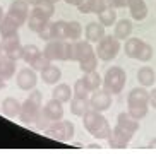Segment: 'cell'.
Instances as JSON below:
<instances>
[{"mask_svg":"<svg viewBox=\"0 0 156 154\" xmlns=\"http://www.w3.org/2000/svg\"><path fill=\"white\" fill-rule=\"evenodd\" d=\"M153 58V48L149 43H146V41H142L141 48H139L137 51V57H136V60H139V62H149V60Z\"/></svg>","mask_w":156,"mask_h":154,"instance_id":"34","label":"cell"},{"mask_svg":"<svg viewBox=\"0 0 156 154\" xmlns=\"http://www.w3.org/2000/svg\"><path fill=\"white\" fill-rule=\"evenodd\" d=\"M83 34V26L77 21H69L67 23V40L69 41H77Z\"/></svg>","mask_w":156,"mask_h":154,"instance_id":"30","label":"cell"},{"mask_svg":"<svg viewBox=\"0 0 156 154\" xmlns=\"http://www.w3.org/2000/svg\"><path fill=\"white\" fill-rule=\"evenodd\" d=\"M9 58H12V60H16L17 62L19 58H23V46H19V48H16V50H12V51H9V53H5Z\"/></svg>","mask_w":156,"mask_h":154,"instance_id":"43","label":"cell"},{"mask_svg":"<svg viewBox=\"0 0 156 154\" xmlns=\"http://www.w3.org/2000/svg\"><path fill=\"white\" fill-rule=\"evenodd\" d=\"M91 108L89 106V100L87 98H77V96H74V100H70V113L74 117H81L86 113L87 110Z\"/></svg>","mask_w":156,"mask_h":154,"instance_id":"22","label":"cell"},{"mask_svg":"<svg viewBox=\"0 0 156 154\" xmlns=\"http://www.w3.org/2000/svg\"><path fill=\"white\" fill-rule=\"evenodd\" d=\"M81 2H83V0H65V4H69V5H76V7H77V5L81 4Z\"/></svg>","mask_w":156,"mask_h":154,"instance_id":"46","label":"cell"},{"mask_svg":"<svg viewBox=\"0 0 156 154\" xmlns=\"http://www.w3.org/2000/svg\"><path fill=\"white\" fill-rule=\"evenodd\" d=\"M64 103H60L58 100H53L51 98L50 101H46V104H43V110L41 113L43 117H46L50 122H58L64 118Z\"/></svg>","mask_w":156,"mask_h":154,"instance_id":"12","label":"cell"},{"mask_svg":"<svg viewBox=\"0 0 156 154\" xmlns=\"http://www.w3.org/2000/svg\"><path fill=\"white\" fill-rule=\"evenodd\" d=\"M76 134V127L70 120H58V122H51L45 128V135L48 139H53L57 142H70Z\"/></svg>","mask_w":156,"mask_h":154,"instance_id":"4","label":"cell"},{"mask_svg":"<svg viewBox=\"0 0 156 154\" xmlns=\"http://www.w3.org/2000/svg\"><path fill=\"white\" fill-rule=\"evenodd\" d=\"M4 16H5V14H4V9H2V5H0V21L4 19Z\"/></svg>","mask_w":156,"mask_h":154,"instance_id":"50","label":"cell"},{"mask_svg":"<svg viewBox=\"0 0 156 154\" xmlns=\"http://www.w3.org/2000/svg\"><path fill=\"white\" fill-rule=\"evenodd\" d=\"M89 93H91V91L87 89V86L84 84L83 77H81V79H77V81H76V84H74V96H77V98H87V96H89Z\"/></svg>","mask_w":156,"mask_h":154,"instance_id":"37","label":"cell"},{"mask_svg":"<svg viewBox=\"0 0 156 154\" xmlns=\"http://www.w3.org/2000/svg\"><path fill=\"white\" fill-rule=\"evenodd\" d=\"M91 53H94V48L91 46V43L87 40H77L72 41V60L81 62L86 57H89Z\"/></svg>","mask_w":156,"mask_h":154,"instance_id":"13","label":"cell"},{"mask_svg":"<svg viewBox=\"0 0 156 154\" xmlns=\"http://www.w3.org/2000/svg\"><path fill=\"white\" fill-rule=\"evenodd\" d=\"M127 7L134 21H144L147 17V5L144 0H129Z\"/></svg>","mask_w":156,"mask_h":154,"instance_id":"16","label":"cell"},{"mask_svg":"<svg viewBox=\"0 0 156 154\" xmlns=\"http://www.w3.org/2000/svg\"><path fill=\"white\" fill-rule=\"evenodd\" d=\"M147 110H149V104H130L129 106V115L136 118V120H142L147 115Z\"/></svg>","mask_w":156,"mask_h":154,"instance_id":"33","label":"cell"},{"mask_svg":"<svg viewBox=\"0 0 156 154\" xmlns=\"http://www.w3.org/2000/svg\"><path fill=\"white\" fill-rule=\"evenodd\" d=\"M83 125L87 130V134H91L94 139H108L112 134V127L108 120H106L101 111H96V110H87L86 113L83 115Z\"/></svg>","mask_w":156,"mask_h":154,"instance_id":"1","label":"cell"},{"mask_svg":"<svg viewBox=\"0 0 156 154\" xmlns=\"http://www.w3.org/2000/svg\"><path fill=\"white\" fill-rule=\"evenodd\" d=\"M87 151H101V147L98 144H89L87 145Z\"/></svg>","mask_w":156,"mask_h":154,"instance_id":"45","label":"cell"},{"mask_svg":"<svg viewBox=\"0 0 156 154\" xmlns=\"http://www.w3.org/2000/svg\"><path fill=\"white\" fill-rule=\"evenodd\" d=\"M2 50L5 51V53H9V51L16 50V48H19L21 45V40H19V34H12V36H5L2 38Z\"/></svg>","mask_w":156,"mask_h":154,"instance_id":"32","label":"cell"},{"mask_svg":"<svg viewBox=\"0 0 156 154\" xmlns=\"http://www.w3.org/2000/svg\"><path fill=\"white\" fill-rule=\"evenodd\" d=\"M2 51H4V50H2V45H0V57H2Z\"/></svg>","mask_w":156,"mask_h":154,"instance_id":"52","label":"cell"},{"mask_svg":"<svg viewBox=\"0 0 156 154\" xmlns=\"http://www.w3.org/2000/svg\"><path fill=\"white\" fill-rule=\"evenodd\" d=\"M40 53H41V51H40V48H38L36 45L23 46V60L26 62V64H31V60L34 58V57H38Z\"/></svg>","mask_w":156,"mask_h":154,"instance_id":"35","label":"cell"},{"mask_svg":"<svg viewBox=\"0 0 156 154\" xmlns=\"http://www.w3.org/2000/svg\"><path fill=\"white\" fill-rule=\"evenodd\" d=\"M130 33H132V23L129 19H120L119 23H115V31L113 36L119 38L120 41L130 38Z\"/></svg>","mask_w":156,"mask_h":154,"instance_id":"25","label":"cell"},{"mask_svg":"<svg viewBox=\"0 0 156 154\" xmlns=\"http://www.w3.org/2000/svg\"><path fill=\"white\" fill-rule=\"evenodd\" d=\"M117 125L125 128V130H129V132H132V134H136L139 130V120L132 118L129 115V111H124V113H120L117 117Z\"/></svg>","mask_w":156,"mask_h":154,"instance_id":"21","label":"cell"},{"mask_svg":"<svg viewBox=\"0 0 156 154\" xmlns=\"http://www.w3.org/2000/svg\"><path fill=\"white\" fill-rule=\"evenodd\" d=\"M16 84H17L19 89L23 91H33L36 89L38 84V75L36 70L33 67H24L17 72V77H16Z\"/></svg>","mask_w":156,"mask_h":154,"instance_id":"8","label":"cell"},{"mask_svg":"<svg viewBox=\"0 0 156 154\" xmlns=\"http://www.w3.org/2000/svg\"><path fill=\"white\" fill-rule=\"evenodd\" d=\"M43 53L50 62H67L72 60V41L69 40H50L46 41Z\"/></svg>","mask_w":156,"mask_h":154,"instance_id":"3","label":"cell"},{"mask_svg":"<svg viewBox=\"0 0 156 154\" xmlns=\"http://www.w3.org/2000/svg\"><path fill=\"white\" fill-rule=\"evenodd\" d=\"M50 23V17L46 16L45 12H43L40 7H33V10L29 12V17H28V27H29V31L33 33H40L43 29V27L46 26V24Z\"/></svg>","mask_w":156,"mask_h":154,"instance_id":"11","label":"cell"},{"mask_svg":"<svg viewBox=\"0 0 156 154\" xmlns=\"http://www.w3.org/2000/svg\"><path fill=\"white\" fill-rule=\"evenodd\" d=\"M51 98L58 100L60 103H67L72 100V87L69 84H57L51 91Z\"/></svg>","mask_w":156,"mask_h":154,"instance_id":"24","label":"cell"},{"mask_svg":"<svg viewBox=\"0 0 156 154\" xmlns=\"http://www.w3.org/2000/svg\"><path fill=\"white\" fill-rule=\"evenodd\" d=\"M149 106H153V108L156 110V89L151 91V96H149Z\"/></svg>","mask_w":156,"mask_h":154,"instance_id":"44","label":"cell"},{"mask_svg":"<svg viewBox=\"0 0 156 154\" xmlns=\"http://www.w3.org/2000/svg\"><path fill=\"white\" fill-rule=\"evenodd\" d=\"M26 2H28L29 5H33V7H34V5H38L40 2H41V0H26Z\"/></svg>","mask_w":156,"mask_h":154,"instance_id":"48","label":"cell"},{"mask_svg":"<svg viewBox=\"0 0 156 154\" xmlns=\"http://www.w3.org/2000/svg\"><path fill=\"white\" fill-rule=\"evenodd\" d=\"M21 108H23V103H19V100H16L12 96H9V98H5L2 101V115H5V117H9V118L19 117Z\"/></svg>","mask_w":156,"mask_h":154,"instance_id":"17","label":"cell"},{"mask_svg":"<svg viewBox=\"0 0 156 154\" xmlns=\"http://www.w3.org/2000/svg\"><path fill=\"white\" fill-rule=\"evenodd\" d=\"M62 79V72H60V68L57 65H46L45 68L41 70V81L45 84H57V82Z\"/></svg>","mask_w":156,"mask_h":154,"instance_id":"20","label":"cell"},{"mask_svg":"<svg viewBox=\"0 0 156 154\" xmlns=\"http://www.w3.org/2000/svg\"><path fill=\"white\" fill-rule=\"evenodd\" d=\"M147 147H149L151 151H156V139H153V141L149 142V145H147Z\"/></svg>","mask_w":156,"mask_h":154,"instance_id":"47","label":"cell"},{"mask_svg":"<svg viewBox=\"0 0 156 154\" xmlns=\"http://www.w3.org/2000/svg\"><path fill=\"white\" fill-rule=\"evenodd\" d=\"M132 137H134L132 132L115 125V128H112V134L106 141H108V145H110L112 149H124V147H127L129 142L132 141Z\"/></svg>","mask_w":156,"mask_h":154,"instance_id":"7","label":"cell"},{"mask_svg":"<svg viewBox=\"0 0 156 154\" xmlns=\"http://www.w3.org/2000/svg\"><path fill=\"white\" fill-rule=\"evenodd\" d=\"M108 7V4H106V0H91V10L93 14H101L103 10Z\"/></svg>","mask_w":156,"mask_h":154,"instance_id":"39","label":"cell"},{"mask_svg":"<svg viewBox=\"0 0 156 154\" xmlns=\"http://www.w3.org/2000/svg\"><path fill=\"white\" fill-rule=\"evenodd\" d=\"M77 9H79V12H81V14H93V10H91V0H83V2L77 5Z\"/></svg>","mask_w":156,"mask_h":154,"instance_id":"41","label":"cell"},{"mask_svg":"<svg viewBox=\"0 0 156 154\" xmlns=\"http://www.w3.org/2000/svg\"><path fill=\"white\" fill-rule=\"evenodd\" d=\"M38 34H40V38H41V40L50 41V40H51V23L46 24V26L43 27V29H41L40 33H38Z\"/></svg>","mask_w":156,"mask_h":154,"instance_id":"40","label":"cell"},{"mask_svg":"<svg viewBox=\"0 0 156 154\" xmlns=\"http://www.w3.org/2000/svg\"><path fill=\"white\" fill-rule=\"evenodd\" d=\"M112 93H108V91L103 87V89H96L93 91V94L89 96V106H91V110H96V111H106V110L112 106Z\"/></svg>","mask_w":156,"mask_h":154,"instance_id":"9","label":"cell"},{"mask_svg":"<svg viewBox=\"0 0 156 154\" xmlns=\"http://www.w3.org/2000/svg\"><path fill=\"white\" fill-rule=\"evenodd\" d=\"M0 113H2V108H0Z\"/></svg>","mask_w":156,"mask_h":154,"instance_id":"53","label":"cell"},{"mask_svg":"<svg viewBox=\"0 0 156 154\" xmlns=\"http://www.w3.org/2000/svg\"><path fill=\"white\" fill-rule=\"evenodd\" d=\"M141 45H142V40H139V38H127V40H125V45H124L125 55H127L129 58H134V60H136V57H137V51H139V48H141Z\"/></svg>","mask_w":156,"mask_h":154,"instance_id":"26","label":"cell"},{"mask_svg":"<svg viewBox=\"0 0 156 154\" xmlns=\"http://www.w3.org/2000/svg\"><path fill=\"white\" fill-rule=\"evenodd\" d=\"M4 87H5V81H4V79H0V91L4 89Z\"/></svg>","mask_w":156,"mask_h":154,"instance_id":"49","label":"cell"},{"mask_svg":"<svg viewBox=\"0 0 156 154\" xmlns=\"http://www.w3.org/2000/svg\"><path fill=\"white\" fill-rule=\"evenodd\" d=\"M137 81H139V84H141L142 87H151L153 84H154V81H156L154 70H153L151 67H147V65L141 67L137 70Z\"/></svg>","mask_w":156,"mask_h":154,"instance_id":"23","label":"cell"},{"mask_svg":"<svg viewBox=\"0 0 156 154\" xmlns=\"http://www.w3.org/2000/svg\"><path fill=\"white\" fill-rule=\"evenodd\" d=\"M16 74V60L9 58L7 55L0 57V79H4L5 82Z\"/></svg>","mask_w":156,"mask_h":154,"instance_id":"19","label":"cell"},{"mask_svg":"<svg viewBox=\"0 0 156 154\" xmlns=\"http://www.w3.org/2000/svg\"><path fill=\"white\" fill-rule=\"evenodd\" d=\"M51 40H67V21L51 23Z\"/></svg>","mask_w":156,"mask_h":154,"instance_id":"27","label":"cell"},{"mask_svg":"<svg viewBox=\"0 0 156 154\" xmlns=\"http://www.w3.org/2000/svg\"><path fill=\"white\" fill-rule=\"evenodd\" d=\"M36 7H40V9H41L50 19H51V16L55 14V4H53V2H50V0H41Z\"/></svg>","mask_w":156,"mask_h":154,"instance_id":"38","label":"cell"},{"mask_svg":"<svg viewBox=\"0 0 156 154\" xmlns=\"http://www.w3.org/2000/svg\"><path fill=\"white\" fill-rule=\"evenodd\" d=\"M106 4L112 9H122V7H127L129 0H106Z\"/></svg>","mask_w":156,"mask_h":154,"instance_id":"42","label":"cell"},{"mask_svg":"<svg viewBox=\"0 0 156 154\" xmlns=\"http://www.w3.org/2000/svg\"><path fill=\"white\" fill-rule=\"evenodd\" d=\"M83 81H84V84L87 86V89L91 91H96V89H100V86H101V75L96 72V70H93V72H86L84 74V77H83Z\"/></svg>","mask_w":156,"mask_h":154,"instance_id":"28","label":"cell"},{"mask_svg":"<svg viewBox=\"0 0 156 154\" xmlns=\"http://www.w3.org/2000/svg\"><path fill=\"white\" fill-rule=\"evenodd\" d=\"M19 27H21V26L16 23L14 19L10 17L9 14H5L4 19L0 21V36L5 38V36H12V34H17Z\"/></svg>","mask_w":156,"mask_h":154,"instance_id":"18","label":"cell"},{"mask_svg":"<svg viewBox=\"0 0 156 154\" xmlns=\"http://www.w3.org/2000/svg\"><path fill=\"white\" fill-rule=\"evenodd\" d=\"M127 81V74L122 67H110L103 77V87L112 94H120Z\"/></svg>","mask_w":156,"mask_h":154,"instance_id":"6","label":"cell"},{"mask_svg":"<svg viewBox=\"0 0 156 154\" xmlns=\"http://www.w3.org/2000/svg\"><path fill=\"white\" fill-rule=\"evenodd\" d=\"M41 101H43V96L38 89H33V93H29V96L23 103L21 113H19V120H21L23 125H26V127L36 125L38 118L41 115V110H43Z\"/></svg>","mask_w":156,"mask_h":154,"instance_id":"2","label":"cell"},{"mask_svg":"<svg viewBox=\"0 0 156 154\" xmlns=\"http://www.w3.org/2000/svg\"><path fill=\"white\" fill-rule=\"evenodd\" d=\"M120 40L115 38L113 34H105V38H101L96 43V55L101 62H112V60L119 55L120 51Z\"/></svg>","mask_w":156,"mask_h":154,"instance_id":"5","label":"cell"},{"mask_svg":"<svg viewBox=\"0 0 156 154\" xmlns=\"http://www.w3.org/2000/svg\"><path fill=\"white\" fill-rule=\"evenodd\" d=\"M29 12H31V10H29V4L26 0H14V2L9 5V10H7V14L14 19L19 26H23V24L28 23Z\"/></svg>","mask_w":156,"mask_h":154,"instance_id":"10","label":"cell"},{"mask_svg":"<svg viewBox=\"0 0 156 154\" xmlns=\"http://www.w3.org/2000/svg\"><path fill=\"white\" fill-rule=\"evenodd\" d=\"M98 55H96V51L94 53H91L89 57H86L84 60H81L79 62V67H81V70H83L84 74L86 72H93V70H96V67H98Z\"/></svg>","mask_w":156,"mask_h":154,"instance_id":"31","label":"cell"},{"mask_svg":"<svg viewBox=\"0 0 156 154\" xmlns=\"http://www.w3.org/2000/svg\"><path fill=\"white\" fill-rule=\"evenodd\" d=\"M98 21H100L105 27L115 26V23H117V10L112 9V7H106L101 14H98Z\"/></svg>","mask_w":156,"mask_h":154,"instance_id":"29","label":"cell"},{"mask_svg":"<svg viewBox=\"0 0 156 154\" xmlns=\"http://www.w3.org/2000/svg\"><path fill=\"white\" fill-rule=\"evenodd\" d=\"M149 96H151V93L146 87H134L127 96V106H130V104H149Z\"/></svg>","mask_w":156,"mask_h":154,"instance_id":"14","label":"cell"},{"mask_svg":"<svg viewBox=\"0 0 156 154\" xmlns=\"http://www.w3.org/2000/svg\"><path fill=\"white\" fill-rule=\"evenodd\" d=\"M84 36L89 43H98L101 38H105V26L98 21V23H89L84 29Z\"/></svg>","mask_w":156,"mask_h":154,"instance_id":"15","label":"cell"},{"mask_svg":"<svg viewBox=\"0 0 156 154\" xmlns=\"http://www.w3.org/2000/svg\"><path fill=\"white\" fill-rule=\"evenodd\" d=\"M50 2H53V4H57V2H60V0H50Z\"/></svg>","mask_w":156,"mask_h":154,"instance_id":"51","label":"cell"},{"mask_svg":"<svg viewBox=\"0 0 156 154\" xmlns=\"http://www.w3.org/2000/svg\"><path fill=\"white\" fill-rule=\"evenodd\" d=\"M50 64H51V62L46 58V55L41 51V53L38 55V57H34V58L31 60V64H29V65H31V67L36 70V72H41L43 68H45L46 65H50Z\"/></svg>","mask_w":156,"mask_h":154,"instance_id":"36","label":"cell"}]
</instances>
